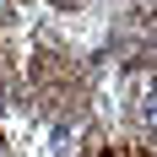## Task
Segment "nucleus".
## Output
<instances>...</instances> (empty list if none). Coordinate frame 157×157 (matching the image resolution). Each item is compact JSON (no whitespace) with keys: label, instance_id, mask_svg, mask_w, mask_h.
Instances as JSON below:
<instances>
[{"label":"nucleus","instance_id":"f257e3e1","mask_svg":"<svg viewBox=\"0 0 157 157\" xmlns=\"http://www.w3.org/2000/svg\"><path fill=\"white\" fill-rule=\"evenodd\" d=\"M141 114H146V125L157 130V98H146V109H141Z\"/></svg>","mask_w":157,"mask_h":157}]
</instances>
